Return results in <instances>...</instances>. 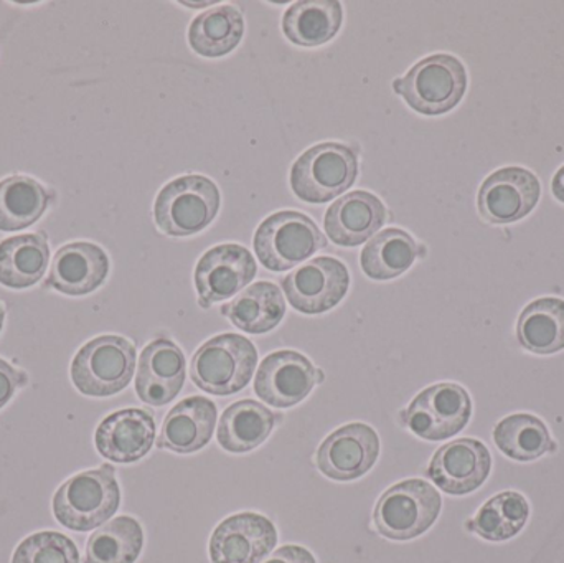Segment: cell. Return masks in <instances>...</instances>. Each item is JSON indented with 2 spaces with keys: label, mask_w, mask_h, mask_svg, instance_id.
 <instances>
[{
  "label": "cell",
  "mask_w": 564,
  "mask_h": 563,
  "mask_svg": "<svg viewBox=\"0 0 564 563\" xmlns=\"http://www.w3.org/2000/svg\"><path fill=\"white\" fill-rule=\"evenodd\" d=\"M121 505L116 472L105 465L79 473L59 486L53 498V515L59 524L76 532L99 528L118 512Z\"/></svg>",
  "instance_id": "obj_1"
},
{
  "label": "cell",
  "mask_w": 564,
  "mask_h": 563,
  "mask_svg": "<svg viewBox=\"0 0 564 563\" xmlns=\"http://www.w3.org/2000/svg\"><path fill=\"white\" fill-rule=\"evenodd\" d=\"M220 205V188L210 177L182 175L159 192L154 204L155 225L169 237H192L212 225Z\"/></svg>",
  "instance_id": "obj_2"
},
{
  "label": "cell",
  "mask_w": 564,
  "mask_h": 563,
  "mask_svg": "<svg viewBox=\"0 0 564 563\" xmlns=\"http://www.w3.org/2000/svg\"><path fill=\"white\" fill-rule=\"evenodd\" d=\"M393 89L420 115H446L466 95V66L456 56L436 53L420 59L403 78L394 79Z\"/></svg>",
  "instance_id": "obj_3"
},
{
  "label": "cell",
  "mask_w": 564,
  "mask_h": 563,
  "mask_svg": "<svg viewBox=\"0 0 564 563\" xmlns=\"http://www.w3.org/2000/svg\"><path fill=\"white\" fill-rule=\"evenodd\" d=\"M258 350L240 334H220L198 347L191 364L195 386L210 396L241 392L257 372Z\"/></svg>",
  "instance_id": "obj_4"
},
{
  "label": "cell",
  "mask_w": 564,
  "mask_h": 563,
  "mask_svg": "<svg viewBox=\"0 0 564 563\" xmlns=\"http://www.w3.org/2000/svg\"><path fill=\"white\" fill-rule=\"evenodd\" d=\"M358 152L341 142H322L299 155L291 169V188L299 201L327 204L357 181Z\"/></svg>",
  "instance_id": "obj_5"
},
{
  "label": "cell",
  "mask_w": 564,
  "mask_h": 563,
  "mask_svg": "<svg viewBox=\"0 0 564 563\" xmlns=\"http://www.w3.org/2000/svg\"><path fill=\"white\" fill-rule=\"evenodd\" d=\"M253 247L267 270L281 273L327 247V238L307 215L282 210L261 221L254 234Z\"/></svg>",
  "instance_id": "obj_6"
},
{
  "label": "cell",
  "mask_w": 564,
  "mask_h": 563,
  "mask_svg": "<svg viewBox=\"0 0 564 563\" xmlns=\"http://www.w3.org/2000/svg\"><path fill=\"white\" fill-rule=\"evenodd\" d=\"M441 506L440 492L430 483L406 479L391 486L375 506V528L390 541H411L433 528Z\"/></svg>",
  "instance_id": "obj_7"
},
{
  "label": "cell",
  "mask_w": 564,
  "mask_h": 563,
  "mask_svg": "<svg viewBox=\"0 0 564 563\" xmlns=\"http://www.w3.org/2000/svg\"><path fill=\"white\" fill-rule=\"evenodd\" d=\"M135 372V347L121 336H99L76 354L72 380L88 397H111L131 383Z\"/></svg>",
  "instance_id": "obj_8"
},
{
  "label": "cell",
  "mask_w": 564,
  "mask_h": 563,
  "mask_svg": "<svg viewBox=\"0 0 564 563\" xmlns=\"http://www.w3.org/2000/svg\"><path fill=\"white\" fill-rule=\"evenodd\" d=\"M473 415L469 393L457 383H436L414 397L401 423L427 442L449 440L463 432Z\"/></svg>",
  "instance_id": "obj_9"
},
{
  "label": "cell",
  "mask_w": 564,
  "mask_h": 563,
  "mask_svg": "<svg viewBox=\"0 0 564 563\" xmlns=\"http://www.w3.org/2000/svg\"><path fill=\"white\" fill-rule=\"evenodd\" d=\"M350 288V273L337 258L318 257L282 280L289 304L302 314L327 313L334 310Z\"/></svg>",
  "instance_id": "obj_10"
},
{
  "label": "cell",
  "mask_w": 564,
  "mask_h": 563,
  "mask_svg": "<svg viewBox=\"0 0 564 563\" xmlns=\"http://www.w3.org/2000/svg\"><path fill=\"white\" fill-rule=\"evenodd\" d=\"M257 260L248 248L237 243L218 245L198 260L195 288L198 304L210 310L220 301L230 300L257 278Z\"/></svg>",
  "instance_id": "obj_11"
},
{
  "label": "cell",
  "mask_w": 564,
  "mask_h": 563,
  "mask_svg": "<svg viewBox=\"0 0 564 563\" xmlns=\"http://www.w3.org/2000/svg\"><path fill=\"white\" fill-rule=\"evenodd\" d=\"M324 382V372L295 353L278 350L264 357L254 380V393L274 409H291L311 396L317 383Z\"/></svg>",
  "instance_id": "obj_12"
},
{
  "label": "cell",
  "mask_w": 564,
  "mask_h": 563,
  "mask_svg": "<svg viewBox=\"0 0 564 563\" xmlns=\"http://www.w3.org/2000/svg\"><path fill=\"white\" fill-rule=\"evenodd\" d=\"M380 456V436L367 423H348L318 446V472L334 481H355L367 475Z\"/></svg>",
  "instance_id": "obj_13"
},
{
  "label": "cell",
  "mask_w": 564,
  "mask_h": 563,
  "mask_svg": "<svg viewBox=\"0 0 564 563\" xmlns=\"http://www.w3.org/2000/svg\"><path fill=\"white\" fill-rule=\"evenodd\" d=\"M540 194L542 185L533 172L523 167H503L484 181L477 205L484 220L512 224L536 207Z\"/></svg>",
  "instance_id": "obj_14"
},
{
  "label": "cell",
  "mask_w": 564,
  "mask_h": 563,
  "mask_svg": "<svg viewBox=\"0 0 564 563\" xmlns=\"http://www.w3.org/2000/svg\"><path fill=\"white\" fill-rule=\"evenodd\" d=\"M276 544V528L270 519L240 512L225 519L212 534V563H261Z\"/></svg>",
  "instance_id": "obj_15"
},
{
  "label": "cell",
  "mask_w": 564,
  "mask_h": 563,
  "mask_svg": "<svg viewBox=\"0 0 564 563\" xmlns=\"http://www.w3.org/2000/svg\"><path fill=\"white\" fill-rule=\"evenodd\" d=\"M489 450L479 440L463 439L447 443L434 453L427 476L441 491L453 496L469 495L490 475Z\"/></svg>",
  "instance_id": "obj_16"
},
{
  "label": "cell",
  "mask_w": 564,
  "mask_h": 563,
  "mask_svg": "<svg viewBox=\"0 0 564 563\" xmlns=\"http://www.w3.org/2000/svg\"><path fill=\"white\" fill-rule=\"evenodd\" d=\"M187 376L184 353L171 339L159 337L142 350L135 393L144 403L164 407L177 399Z\"/></svg>",
  "instance_id": "obj_17"
},
{
  "label": "cell",
  "mask_w": 564,
  "mask_h": 563,
  "mask_svg": "<svg viewBox=\"0 0 564 563\" xmlns=\"http://www.w3.org/2000/svg\"><path fill=\"white\" fill-rule=\"evenodd\" d=\"M155 442L152 413L142 409H124L111 413L96 430V450L112 463H135L151 452Z\"/></svg>",
  "instance_id": "obj_18"
},
{
  "label": "cell",
  "mask_w": 564,
  "mask_h": 563,
  "mask_svg": "<svg viewBox=\"0 0 564 563\" xmlns=\"http://www.w3.org/2000/svg\"><path fill=\"white\" fill-rule=\"evenodd\" d=\"M383 202L367 191H354L335 201L325 212L324 228L338 247L354 248L365 243L387 224Z\"/></svg>",
  "instance_id": "obj_19"
},
{
  "label": "cell",
  "mask_w": 564,
  "mask_h": 563,
  "mask_svg": "<svg viewBox=\"0 0 564 563\" xmlns=\"http://www.w3.org/2000/svg\"><path fill=\"white\" fill-rule=\"evenodd\" d=\"M109 273V258L98 245L75 241L56 251L46 286L68 296H85L98 290Z\"/></svg>",
  "instance_id": "obj_20"
},
{
  "label": "cell",
  "mask_w": 564,
  "mask_h": 563,
  "mask_svg": "<svg viewBox=\"0 0 564 563\" xmlns=\"http://www.w3.org/2000/svg\"><path fill=\"white\" fill-rule=\"evenodd\" d=\"M217 413V405L205 397L182 400L165 416L158 448L178 455L200 452L214 436Z\"/></svg>",
  "instance_id": "obj_21"
},
{
  "label": "cell",
  "mask_w": 564,
  "mask_h": 563,
  "mask_svg": "<svg viewBox=\"0 0 564 563\" xmlns=\"http://www.w3.org/2000/svg\"><path fill=\"white\" fill-rule=\"evenodd\" d=\"M344 22V9L337 0H301L282 17V32L289 42L315 48L335 39Z\"/></svg>",
  "instance_id": "obj_22"
},
{
  "label": "cell",
  "mask_w": 564,
  "mask_h": 563,
  "mask_svg": "<svg viewBox=\"0 0 564 563\" xmlns=\"http://www.w3.org/2000/svg\"><path fill=\"white\" fill-rule=\"evenodd\" d=\"M276 426V416L257 400H241L221 413L217 439L221 448L235 455L263 445Z\"/></svg>",
  "instance_id": "obj_23"
},
{
  "label": "cell",
  "mask_w": 564,
  "mask_h": 563,
  "mask_svg": "<svg viewBox=\"0 0 564 563\" xmlns=\"http://www.w3.org/2000/svg\"><path fill=\"white\" fill-rule=\"evenodd\" d=\"M221 314L243 333L267 334L276 329L284 320L285 300L280 286L260 281L221 306Z\"/></svg>",
  "instance_id": "obj_24"
},
{
  "label": "cell",
  "mask_w": 564,
  "mask_h": 563,
  "mask_svg": "<svg viewBox=\"0 0 564 563\" xmlns=\"http://www.w3.org/2000/svg\"><path fill=\"white\" fill-rule=\"evenodd\" d=\"M245 35L243 12L237 6H218L195 17L188 26V43L205 58H220L240 45Z\"/></svg>",
  "instance_id": "obj_25"
},
{
  "label": "cell",
  "mask_w": 564,
  "mask_h": 563,
  "mask_svg": "<svg viewBox=\"0 0 564 563\" xmlns=\"http://www.w3.org/2000/svg\"><path fill=\"white\" fill-rule=\"evenodd\" d=\"M50 247L43 234L17 235L0 243V284L25 290L42 280L48 268Z\"/></svg>",
  "instance_id": "obj_26"
},
{
  "label": "cell",
  "mask_w": 564,
  "mask_h": 563,
  "mask_svg": "<svg viewBox=\"0 0 564 563\" xmlns=\"http://www.w3.org/2000/svg\"><path fill=\"white\" fill-rule=\"evenodd\" d=\"M420 255V245L401 228L375 235L360 255V267L370 280L390 281L406 273Z\"/></svg>",
  "instance_id": "obj_27"
},
{
  "label": "cell",
  "mask_w": 564,
  "mask_h": 563,
  "mask_svg": "<svg viewBox=\"0 0 564 563\" xmlns=\"http://www.w3.org/2000/svg\"><path fill=\"white\" fill-rule=\"evenodd\" d=\"M520 344L530 353L550 356L564 349V300L540 297L522 311L517 326Z\"/></svg>",
  "instance_id": "obj_28"
},
{
  "label": "cell",
  "mask_w": 564,
  "mask_h": 563,
  "mask_svg": "<svg viewBox=\"0 0 564 563\" xmlns=\"http://www.w3.org/2000/svg\"><path fill=\"white\" fill-rule=\"evenodd\" d=\"M50 192L35 178L12 175L0 181V231L32 227L48 208Z\"/></svg>",
  "instance_id": "obj_29"
},
{
  "label": "cell",
  "mask_w": 564,
  "mask_h": 563,
  "mask_svg": "<svg viewBox=\"0 0 564 563\" xmlns=\"http://www.w3.org/2000/svg\"><path fill=\"white\" fill-rule=\"evenodd\" d=\"M144 545V532L134 518L121 516L99 528L86 545L85 563H134Z\"/></svg>",
  "instance_id": "obj_30"
},
{
  "label": "cell",
  "mask_w": 564,
  "mask_h": 563,
  "mask_svg": "<svg viewBox=\"0 0 564 563\" xmlns=\"http://www.w3.org/2000/svg\"><path fill=\"white\" fill-rule=\"evenodd\" d=\"M497 448L517 462H533L555 448L542 420L529 413L507 416L494 432Z\"/></svg>",
  "instance_id": "obj_31"
},
{
  "label": "cell",
  "mask_w": 564,
  "mask_h": 563,
  "mask_svg": "<svg viewBox=\"0 0 564 563\" xmlns=\"http://www.w3.org/2000/svg\"><path fill=\"white\" fill-rule=\"evenodd\" d=\"M530 518L529 501L520 492H500L480 508L470 529L490 542H503L516 538Z\"/></svg>",
  "instance_id": "obj_32"
},
{
  "label": "cell",
  "mask_w": 564,
  "mask_h": 563,
  "mask_svg": "<svg viewBox=\"0 0 564 563\" xmlns=\"http://www.w3.org/2000/svg\"><path fill=\"white\" fill-rule=\"evenodd\" d=\"M12 563H79L78 548L59 532H39L17 548Z\"/></svg>",
  "instance_id": "obj_33"
},
{
  "label": "cell",
  "mask_w": 564,
  "mask_h": 563,
  "mask_svg": "<svg viewBox=\"0 0 564 563\" xmlns=\"http://www.w3.org/2000/svg\"><path fill=\"white\" fill-rule=\"evenodd\" d=\"M26 376L6 360L0 359V409L7 405L20 387L25 386Z\"/></svg>",
  "instance_id": "obj_34"
},
{
  "label": "cell",
  "mask_w": 564,
  "mask_h": 563,
  "mask_svg": "<svg viewBox=\"0 0 564 563\" xmlns=\"http://www.w3.org/2000/svg\"><path fill=\"white\" fill-rule=\"evenodd\" d=\"M264 563H317L314 555L301 545H284Z\"/></svg>",
  "instance_id": "obj_35"
},
{
  "label": "cell",
  "mask_w": 564,
  "mask_h": 563,
  "mask_svg": "<svg viewBox=\"0 0 564 563\" xmlns=\"http://www.w3.org/2000/svg\"><path fill=\"white\" fill-rule=\"evenodd\" d=\"M552 191L553 195L564 204V165L560 167V171L553 177Z\"/></svg>",
  "instance_id": "obj_36"
},
{
  "label": "cell",
  "mask_w": 564,
  "mask_h": 563,
  "mask_svg": "<svg viewBox=\"0 0 564 563\" xmlns=\"http://www.w3.org/2000/svg\"><path fill=\"white\" fill-rule=\"evenodd\" d=\"M3 320H6V310H3L2 303H0V331L3 327Z\"/></svg>",
  "instance_id": "obj_37"
}]
</instances>
